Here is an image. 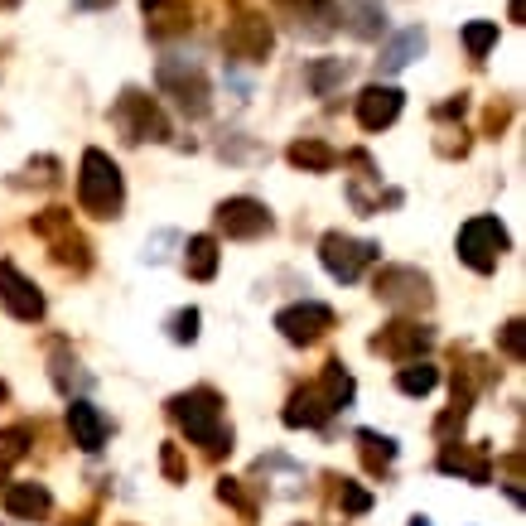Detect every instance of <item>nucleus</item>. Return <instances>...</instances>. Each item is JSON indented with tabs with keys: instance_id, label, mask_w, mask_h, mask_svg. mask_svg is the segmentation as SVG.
I'll use <instances>...</instances> for the list:
<instances>
[{
	"instance_id": "f3484780",
	"label": "nucleus",
	"mask_w": 526,
	"mask_h": 526,
	"mask_svg": "<svg viewBox=\"0 0 526 526\" xmlns=\"http://www.w3.org/2000/svg\"><path fill=\"white\" fill-rule=\"evenodd\" d=\"M49 507H54V498H49L44 483H15V488H5V512H10V517L34 522V517H44Z\"/></svg>"
},
{
	"instance_id": "a211bd4d",
	"label": "nucleus",
	"mask_w": 526,
	"mask_h": 526,
	"mask_svg": "<svg viewBox=\"0 0 526 526\" xmlns=\"http://www.w3.org/2000/svg\"><path fill=\"white\" fill-rule=\"evenodd\" d=\"M420 54H425V29H401L387 49H382L377 68H382V73H401V68H406V63H416Z\"/></svg>"
},
{
	"instance_id": "39448f33",
	"label": "nucleus",
	"mask_w": 526,
	"mask_h": 526,
	"mask_svg": "<svg viewBox=\"0 0 526 526\" xmlns=\"http://www.w3.org/2000/svg\"><path fill=\"white\" fill-rule=\"evenodd\" d=\"M507 251V227L498 218H469L459 227V256L464 266H473L478 276H488Z\"/></svg>"
},
{
	"instance_id": "7c9ffc66",
	"label": "nucleus",
	"mask_w": 526,
	"mask_h": 526,
	"mask_svg": "<svg viewBox=\"0 0 526 526\" xmlns=\"http://www.w3.org/2000/svg\"><path fill=\"white\" fill-rule=\"evenodd\" d=\"M78 5H111V0H78Z\"/></svg>"
},
{
	"instance_id": "0eeeda50",
	"label": "nucleus",
	"mask_w": 526,
	"mask_h": 526,
	"mask_svg": "<svg viewBox=\"0 0 526 526\" xmlns=\"http://www.w3.org/2000/svg\"><path fill=\"white\" fill-rule=\"evenodd\" d=\"M271 44H276V29H271L266 15H237V20L227 25V34H222L227 58H242V63H266Z\"/></svg>"
},
{
	"instance_id": "393cba45",
	"label": "nucleus",
	"mask_w": 526,
	"mask_h": 526,
	"mask_svg": "<svg viewBox=\"0 0 526 526\" xmlns=\"http://www.w3.org/2000/svg\"><path fill=\"white\" fill-rule=\"evenodd\" d=\"M358 444H362V459H367V469L372 473L387 469L391 459H396V444L382 440V435H358Z\"/></svg>"
},
{
	"instance_id": "2eb2a0df",
	"label": "nucleus",
	"mask_w": 526,
	"mask_h": 526,
	"mask_svg": "<svg viewBox=\"0 0 526 526\" xmlns=\"http://www.w3.org/2000/svg\"><path fill=\"white\" fill-rule=\"evenodd\" d=\"M68 430H73V444L78 449H87V454H97L102 444H107V420H102V411L92 406V401H68Z\"/></svg>"
},
{
	"instance_id": "4be33fe9",
	"label": "nucleus",
	"mask_w": 526,
	"mask_h": 526,
	"mask_svg": "<svg viewBox=\"0 0 526 526\" xmlns=\"http://www.w3.org/2000/svg\"><path fill=\"white\" fill-rule=\"evenodd\" d=\"M343 78H348V58H319V63H309V87H314V97H329Z\"/></svg>"
},
{
	"instance_id": "c85d7f7f",
	"label": "nucleus",
	"mask_w": 526,
	"mask_h": 526,
	"mask_svg": "<svg viewBox=\"0 0 526 526\" xmlns=\"http://www.w3.org/2000/svg\"><path fill=\"white\" fill-rule=\"evenodd\" d=\"M160 459H165V473L174 478V483H179V478H184V464H179V449H174V444H165V454H160Z\"/></svg>"
},
{
	"instance_id": "ddd939ff",
	"label": "nucleus",
	"mask_w": 526,
	"mask_h": 526,
	"mask_svg": "<svg viewBox=\"0 0 526 526\" xmlns=\"http://www.w3.org/2000/svg\"><path fill=\"white\" fill-rule=\"evenodd\" d=\"M377 295L387 300V305H425L430 300V280L411 271V266H391L377 276Z\"/></svg>"
},
{
	"instance_id": "6ab92c4d",
	"label": "nucleus",
	"mask_w": 526,
	"mask_h": 526,
	"mask_svg": "<svg viewBox=\"0 0 526 526\" xmlns=\"http://www.w3.org/2000/svg\"><path fill=\"white\" fill-rule=\"evenodd\" d=\"M343 25L353 29L358 39H382V29H387V10H382V0H348Z\"/></svg>"
},
{
	"instance_id": "f03ea898",
	"label": "nucleus",
	"mask_w": 526,
	"mask_h": 526,
	"mask_svg": "<svg viewBox=\"0 0 526 526\" xmlns=\"http://www.w3.org/2000/svg\"><path fill=\"white\" fill-rule=\"evenodd\" d=\"M271 10H276V20L295 39H305V44H324L338 34L343 25V5L338 0H271Z\"/></svg>"
},
{
	"instance_id": "f8f14e48",
	"label": "nucleus",
	"mask_w": 526,
	"mask_h": 526,
	"mask_svg": "<svg viewBox=\"0 0 526 526\" xmlns=\"http://www.w3.org/2000/svg\"><path fill=\"white\" fill-rule=\"evenodd\" d=\"M0 300H5V309H10L15 319H25V324H34V319L44 314V295H39L10 261H0Z\"/></svg>"
},
{
	"instance_id": "20e7f679",
	"label": "nucleus",
	"mask_w": 526,
	"mask_h": 526,
	"mask_svg": "<svg viewBox=\"0 0 526 526\" xmlns=\"http://www.w3.org/2000/svg\"><path fill=\"white\" fill-rule=\"evenodd\" d=\"M155 83L165 87L189 116H203V111H208V73H203L198 63H189V58H160Z\"/></svg>"
},
{
	"instance_id": "bb28decb",
	"label": "nucleus",
	"mask_w": 526,
	"mask_h": 526,
	"mask_svg": "<svg viewBox=\"0 0 526 526\" xmlns=\"http://www.w3.org/2000/svg\"><path fill=\"white\" fill-rule=\"evenodd\" d=\"M502 348L512 353V358H522L526 353V343H522V324L512 319V324H502Z\"/></svg>"
},
{
	"instance_id": "423d86ee",
	"label": "nucleus",
	"mask_w": 526,
	"mask_h": 526,
	"mask_svg": "<svg viewBox=\"0 0 526 526\" xmlns=\"http://www.w3.org/2000/svg\"><path fill=\"white\" fill-rule=\"evenodd\" d=\"M111 121L126 131V140H165L169 136V126H165V116H160V107H155V97H145V92H136V87L121 92Z\"/></svg>"
},
{
	"instance_id": "7ed1b4c3",
	"label": "nucleus",
	"mask_w": 526,
	"mask_h": 526,
	"mask_svg": "<svg viewBox=\"0 0 526 526\" xmlns=\"http://www.w3.org/2000/svg\"><path fill=\"white\" fill-rule=\"evenodd\" d=\"M78 203L92 218H116V208H121V169L111 165V155H102V150H87L83 155Z\"/></svg>"
},
{
	"instance_id": "9d476101",
	"label": "nucleus",
	"mask_w": 526,
	"mask_h": 526,
	"mask_svg": "<svg viewBox=\"0 0 526 526\" xmlns=\"http://www.w3.org/2000/svg\"><path fill=\"white\" fill-rule=\"evenodd\" d=\"M276 329L290 338V343H314V338H324L333 329V309L329 305H290L276 314Z\"/></svg>"
},
{
	"instance_id": "aec40b11",
	"label": "nucleus",
	"mask_w": 526,
	"mask_h": 526,
	"mask_svg": "<svg viewBox=\"0 0 526 526\" xmlns=\"http://www.w3.org/2000/svg\"><path fill=\"white\" fill-rule=\"evenodd\" d=\"M184 251H189V256H184V271H189L194 280L218 276V242H213V237H194Z\"/></svg>"
},
{
	"instance_id": "6e6552de",
	"label": "nucleus",
	"mask_w": 526,
	"mask_h": 526,
	"mask_svg": "<svg viewBox=\"0 0 526 526\" xmlns=\"http://www.w3.org/2000/svg\"><path fill=\"white\" fill-rule=\"evenodd\" d=\"M377 256H382V251L372 247V242H353V237H343V232H329V237L319 242V261H324V271H329L333 280H358Z\"/></svg>"
},
{
	"instance_id": "b1692460",
	"label": "nucleus",
	"mask_w": 526,
	"mask_h": 526,
	"mask_svg": "<svg viewBox=\"0 0 526 526\" xmlns=\"http://www.w3.org/2000/svg\"><path fill=\"white\" fill-rule=\"evenodd\" d=\"M493 44H498V25H493V20H469V25H464V49H469V58H488Z\"/></svg>"
},
{
	"instance_id": "dca6fc26",
	"label": "nucleus",
	"mask_w": 526,
	"mask_h": 526,
	"mask_svg": "<svg viewBox=\"0 0 526 526\" xmlns=\"http://www.w3.org/2000/svg\"><path fill=\"white\" fill-rule=\"evenodd\" d=\"M140 15H145L150 34H160V39L184 34V29L194 25V10H189L184 0H140Z\"/></svg>"
},
{
	"instance_id": "5701e85b",
	"label": "nucleus",
	"mask_w": 526,
	"mask_h": 526,
	"mask_svg": "<svg viewBox=\"0 0 526 526\" xmlns=\"http://www.w3.org/2000/svg\"><path fill=\"white\" fill-rule=\"evenodd\" d=\"M290 165L295 169H333L338 155H333L329 145H319V140H295V145H290Z\"/></svg>"
},
{
	"instance_id": "412c9836",
	"label": "nucleus",
	"mask_w": 526,
	"mask_h": 526,
	"mask_svg": "<svg viewBox=\"0 0 526 526\" xmlns=\"http://www.w3.org/2000/svg\"><path fill=\"white\" fill-rule=\"evenodd\" d=\"M435 382H440V372H435V362H406L401 372H396V387L406 391V396H430L435 391Z\"/></svg>"
},
{
	"instance_id": "2f4dec72",
	"label": "nucleus",
	"mask_w": 526,
	"mask_h": 526,
	"mask_svg": "<svg viewBox=\"0 0 526 526\" xmlns=\"http://www.w3.org/2000/svg\"><path fill=\"white\" fill-rule=\"evenodd\" d=\"M10 5H15V0H0V10H10Z\"/></svg>"
},
{
	"instance_id": "72a5a7b5",
	"label": "nucleus",
	"mask_w": 526,
	"mask_h": 526,
	"mask_svg": "<svg viewBox=\"0 0 526 526\" xmlns=\"http://www.w3.org/2000/svg\"><path fill=\"white\" fill-rule=\"evenodd\" d=\"M0 401H5V382H0Z\"/></svg>"
},
{
	"instance_id": "1a4fd4ad",
	"label": "nucleus",
	"mask_w": 526,
	"mask_h": 526,
	"mask_svg": "<svg viewBox=\"0 0 526 526\" xmlns=\"http://www.w3.org/2000/svg\"><path fill=\"white\" fill-rule=\"evenodd\" d=\"M218 232L237 237V242L261 237V232H271V213H266V203H256V198H227L218 208Z\"/></svg>"
},
{
	"instance_id": "a878e982",
	"label": "nucleus",
	"mask_w": 526,
	"mask_h": 526,
	"mask_svg": "<svg viewBox=\"0 0 526 526\" xmlns=\"http://www.w3.org/2000/svg\"><path fill=\"white\" fill-rule=\"evenodd\" d=\"M169 338H174V343H194L198 338V309H179V314L169 319Z\"/></svg>"
},
{
	"instance_id": "473e14b6",
	"label": "nucleus",
	"mask_w": 526,
	"mask_h": 526,
	"mask_svg": "<svg viewBox=\"0 0 526 526\" xmlns=\"http://www.w3.org/2000/svg\"><path fill=\"white\" fill-rule=\"evenodd\" d=\"M411 526H430V522H425V517H416V522H411Z\"/></svg>"
},
{
	"instance_id": "9b49d317",
	"label": "nucleus",
	"mask_w": 526,
	"mask_h": 526,
	"mask_svg": "<svg viewBox=\"0 0 526 526\" xmlns=\"http://www.w3.org/2000/svg\"><path fill=\"white\" fill-rule=\"evenodd\" d=\"M396 116H401V87H391V83L362 87V97H358V126L362 131H387Z\"/></svg>"
},
{
	"instance_id": "f257e3e1",
	"label": "nucleus",
	"mask_w": 526,
	"mask_h": 526,
	"mask_svg": "<svg viewBox=\"0 0 526 526\" xmlns=\"http://www.w3.org/2000/svg\"><path fill=\"white\" fill-rule=\"evenodd\" d=\"M169 416L179 420V430L189 435L194 444H203V449H227V425H222V401H218V391H208V387H198L189 391V396H174L169 401Z\"/></svg>"
},
{
	"instance_id": "c756f323",
	"label": "nucleus",
	"mask_w": 526,
	"mask_h": 526,
	"mask_svg": "<svg viewBox=\"0 0 526 526\" xmlns=\"http://www.w3.org/2000/svg\"><path fill=\"white\" fill-rule=\"evenodd\" d=\"M512 20H517V25L526 20V0H512Z\"/></svg>"
},
{
	"instance_id": "cd10ccee",
	"label": "nucleus",
	"mask_w": 526,
	"mask_h": 526,
	"mask_svg": "<svg viewBox=\"0 0 526 526\" xmlns=\"http://www.w3.org/2000/svg\"><path fill=\"white\" fill-rule=\"evenodd\" d=\"M367 507H372V498L362 488H353V483H343V512H367Z\"/></svg>"
},
{
	"instance_id": "4468645a",
	"label": "nucleus",
	"mask_w": 526,
	"mask_h": 526,
	"mask_svg": "<svg viewBox=\"0 0 526 526\" xmlns=\"http://www.w3.org/2000/svg\"><path fill=\"white\" fill-rule=\"evenodd\" d=\"M372 348L396 362H416L420 353L430 348V329H425V324H391V329H382L372 338Z\"/></svg>"
}]
</instances>
